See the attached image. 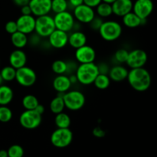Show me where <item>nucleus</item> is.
<instances>
[{
	"label": "nucleus",
	"instance_id": "12",
	"mask_svg": "<svg viewBox=\"0 0 157 157\" xmlns=\"http://www.w3.org/2000/svg\"><path fill=\"white\" fill-rule=\"evenodd\" d=\"M97 58V53L95 49L92 46L85 45L75 49V58L78 64H86V63L94 62Z\"/></svg>",
	"mask_w": 157,
	"mask_h": 157
},
{
	"label": "nucleus",
	"instance_id": "5",
	"mask_svg": "<svg viewBox=\"0 0 157 157\" xmlns=\"http://www.w3.org/2000/svg\"><path fill=\"white\" fill-rule=\"evenodd\" d=\"M56 29L53 16L48 15H41L35 18V32L42 38H47Z\"/></svg>",
	"mask_w": 157,
	"mask_h": 157
},
{
	"label": "nucleus",
	"instance_id": "25",
	"mask_svg": "<svg viewBox=\"0 0 157 157\" xmlns=\"http://www.w3.org/2000/svg\"><path fill=\"white\" fill-rule=\"evenodd\" d=\"M62 95L63 94H58V96L54 98L51 101L50 104H49V109H50L51 112L55 115L61 113L65 109V105H64Z\"/></svg>",
	"mask_w": 157,
	"mask_h": 157
},
{
	"label": "nucleus",
	"instance_id": "24",
	"mask_svg": "<svg viewBox=\"0 0 157 157\" xmlns=\"http://www.w3.org/2000/svg\"><path fill=\"white\" fill-rule=\"evenodd\" d=\"M14 98L12 88L6 84L0 85V105L8 106L12 103Z\"/></svg>",
	"mask_w": 157,
	"mask_h": 157
},
{
	"label": "nucleus",
	"instance_id": "7",
	"mask_svg": "<svg viewBox=\"0 0 157 157\" xmlns=\"http://www.w3.org/2000/svg\"><path fill=\"white\" fill-rule=\"evenodd\" d=\"M19 124L26 130H35L42 123V115L37 113L35 110H25L20 114Z\"/></svg>",
	"mask_w": 157,
	"mask_h": 157
},
{
	"label": "nucleus",
	"instance_id": "42",
	"mask_svg": "<svg viewBox=\"0 0 157 157\" xmlns=\"http://www.w3.org/2000/svg\"><path fill=\"white\" fill-rule=\"evenodd\" d=\"M101 2H102V0H84V4L95 9Z\"/></svg>",
	"mask_w": 157,
	"mask_h": 157
},
{
	"label": "nucleus",
	"instance_id": "35",
	"mask_svg": "<svg viewBox=\"0 0 157 157\" xmlns=\"http://www.w3.org/2000/svg\"><path fill=\"white\" fill-rule=\"evenodd\" d=\"M7 151L9 157H23L25 153L23 147L18 144L12 145Z\"/></svg>",
	"mask_w": 157,
	"mask_h": 157
},
{
	"label": "nucleus",
	"instance_id": "46",
	"mask_svg": "<svg viewBox=\"0 0 157 157\" xmlns=\"http://www.w3.org/2000/svg\"><path fill=\"white\" fill-rule=\"evenodd\" d=\"M35 110L37 112V113H39V114L43 115V113H44V110H45V108H44V107L42 105V104H39L36 107H35Z\"/></svg>",
	"mask_w": 157,
	"mask_h": 157
},
{
	"label": "nucleus",
	"instance_id": "9",
	"mask_svg": "<svg viewBox=\"0 0 157 157\" xmlns=\"http://www.w3.org/2000/svg\"><path fill=\"white\" fill-rule=\"evenodd\" d=\"M15 80L21 87H30L36 83L37 74L34 69L25 65L17 69Z\"/></svg>",
	"mask_w": 157,
	"mask_h": 157
},
{
	"label": "nucleus",
	"instance_id": "28",
	"mask_svg": "<svg viewBox=\"0 0 157 157\" xmlns=\"http://www.w3.org/2000/svg\"><path fill=\"white\" fill-rule=\"evenodd\" d=\"M110 83H111V80L108 75L99 74L94 81L93 84L96 88L103 90L108 88L110 85Z\"/></svg>",
	"mask_w": 157,
	"mask_h": 157
},
{
	"label": "nucleus",
	"instance_id": "11",
	"mask_svg": "<svg viewBox=\"0 0 157 157\" xmlns=\"http://www.w3.org/2000/svg\"><path fill=\"white\" fill-rule=\"evenodd\" d=\"M147 60H148V56L145 51L140 48L133 49L129 52L126 64L130 69L144 67L147 64Z\"/></svg>",
	"mask_w": 157,
	"mask_h": 157
},
{
	"label": "nucleus",
	"instance_id": "33",
	"mask_svg": "<svg viewBox=\"0 0 157 157\" xmlns=\"http://www.w3.org/2000/svg\"><path fill=\"white\" fill-rule=\"evenodd\" d=\"M13 113L8 106L0 105V122L9 123L12 121Z\"/></svg>",
	"mask_w": 157,
	"mask_h": 157
},
{
	"label": "nucleus",
	"instance_id": "1",
	"mask_svg": "<svg viewBox=\"0 0 157 157\" xmlns=\"http://www.w3.org/2000/svg\"><path fill=\"white\" fill-rule=\"evenodd\" d=\"M127 80L130 87L138 92L148 90L152 82L151 75L144 67L130 69Z\"/></svg>",
	"mask_w": 157,
	"mask_h": 157
},
{
	"label": "nucleus",
	"instance_id": "21",
	"mask_svg": "<svg viewBox=\"0 0 157 157\" xmlns=\"http://www.w3.org/2000/svg\"><path fill=\"white\" fill-rule=\"evenodd\" d=\"M129 70L127 67L122 64H114L113 67H110L108 76L110 80L114 82H121L127 80Z\"/></svg>",
	"mask_w": 157,
	"mask_h": 157
},
{
	"label": "nucleus",
	"instance_id": "18",
	"mask_svg": "<svg viewBox=\"0 0 157 157\" xmlns=\"http://www.w3.org/2000/svg\"><path fill=\"white\" fill-rule=\"evenodd\" d=\"M52 86L55 90H56L58 94L66 93L71 90L72 87V84L70 81V78L67 75H56L52 81Z\"/></svg>",
	"mask_w": 157,
	"mask_h": 157
},
{
	"label": "nucleus",
	"instance_id": "15",
	"mask_svg": "<svg viewBox=\"0 0 157 157\" xmlns=\"http://www.w3.org/2000/svg\"><path fill=\"white\" fill-rule=\"evenodd\" d=\"M29 6L35 17L48 15L52 12V0H30Z\"/></svg>",
	"mask_w": 157,
	"mask_h": 157
},
{
	"label": "nucleus",
	"instance_id": "49",
	"mask_svg": "<svg viewBox=\"0 0 157 157\" xmlns=\"http://www.w3.org/2000/svg\"><path fill=\"white\" fill-rule=\"evenodd\" d=\"M116 0H102V2H104L109 3V4H112L113 2H115Z\"/></svg>",
	"mask_w": 157,
	"mask_h": 157
},
{
	"label": "nucleus",
	"instance_id": "36",
	"mask_svg": "<svg viewBox=\"0 0 157 157\" xmlns=\"http://www.w3.org/2000/svg\"><path fill=\"white\" fill-rule=\"evenodd\" d=\"M104 21V18H101V17L96 15V16H95L94 18L92 19V21H90L88 25L92 31H94V32H98L100 29V28H101V25H102Z\"/></svg>",
	"mask_w": 157,
	"mask_h": 157
},
{
	"label": "nucleus",
	"instance_id": "13",
	"mask_svg": "<svg viewBox=\"0 0 157 157\" xmlns=\"http://www.w3.org/2000/svg\"><path fill=\"white\" fill-rule=\"evenodd\" d=\"M153 7L152 0H136L133 2V12L142 20H147L153 12Z\"/></svg>",
	"mask_w": 157,
	"mask_h": 157
},
{
	"label": "nucleus",
	"instance_id": "48",
	"mask_svg": "<svg viewBox=\"0 0 157 157\" xmlns=\"http://www.w3.org/2000/svg\"><path fill=\"white\" fill-rule=\"evenodd\" d=\"M0 157H9L8 156V151L5 150H0Z\"/></svg>",
	"mask_w": 157,
	"mask_h": 157
},
{
	"label": "nucleus",
	"instance_id": "22",
	"mask_svg": "<svg viewBox=\"0 0 157 157\" xmlns=\"http://www.w3.org/2000/svg\"><path fill=\"white\" fill-rule=\"evenodd\" d=\"M144 21H146V20L141 19L133 11L126 14L125 15L122 17L123 25L125 27L129 28V29H135V28L139 27L140 25L143 24Z\"/></svg>",
	"mask_w": 157,
	"mask_h": 157
},
{
	"label": "nucleus",
	"instance_id": "10",
	"mask_svg": "<svg viewBox=\"0 0 157 157\" xmlns=\"http://www.w3.org/2000/svg\"><path fill=\"white\" fill-rule=\"evenodd\" d=\"M72 14L76 21L81 24H89L96 16L94 9L85 4H82L74 8Z\"/></svg>",
	"mask_w": 157,
	"mask_h": 157
},
{
	"label": "nucleus",
	"instance_id": "14",
	"mask_svg": "<svg viewBox=\"0 0 157 157\" xmlns=\"http://www.w3.org/2000/svg\"><path fill=\"white\" fill-rule=\"evenodd\" d=\"M47 38L50 47L53 48L62 49L68 44V33L58 29H55Z\"/></svg>",
	"mask_w": 157,
	"mask_h": 157
},
{
	"label": "nucleus",
	"instance_id": "27",
	"mask_svg": "<svg viewBox=\"0 0 157 157\" xmlns=\"http://www.w3.org/2000/svg\"><path fill=\"white\" fill-rule=\"evenodd\" d=\"M96 15L102 18H107L113 15V9H112L111 4L101 2L96 8Z\"/></svg>",
	"mask_w": 157,
	"mask_h": 157
},
{
	"label": "nucleus",
	"instance_id": "41",
	"mask_svg": "<svg viewBox=\"0 0 157 157\" xmlns=\"http://www.w3.org/2000/svg\"><path fill=\"white\" fill-rule=\"evenodd\" d=\"M93 135L97 138H103L106 135V132L101 127H96L93 130Z\"/></svg>",
	"mask_w": 157,
	"mask_h": 157
},
{
	"label": "nucleus",
	"instance_id": "20",
	"mask_svg": "<svg viewBox=\"0 0 157 157\" xmlns=\"http://www.w3.org/2000/svg\"><path fill=\"white\" fill-rule=\"evenodd\" d=\"M87 35L82 31H71L68 33V44L73 48L77 49L82 47L87 44Z\"/></svg>",
	"mask_w": 157,
	"mask_h": 157
},
{
	"label": "nucleus",
	"instance_id": "37",
	"mask_svg": "<svg viewBox=\"0 0 157 157\" xmlns=\"http://www.w3.org/2000/svg\"><path fill=\"white\" fill-rule=\"evenodd\" d=\"M43 38H41L38 35H37L35 32H33L32 34L29 35V43L32 47H37L41 44V41Z\"/></svg>",
	"mask_w": 157,
	"mask_h": 157
},
{
	"label": "nucleus",
	"instance_id": "8",
	"mask_svg": "<svg viewBox=\"0 0 157 157\" xmlns=\"http://www.w3.org/2000/svg\"><path fill=\"white\" fill-rule=\"evenodd\" d=\"M53 18L56 29L67 32V33L73 31L76 20L72 12L69 11H64L60 13L55 14Z\"/></svg>",
	"mask_w": 157,
	"mask_h": 157
},
{
	"label": "nucleus",
	"instance_id": "29",
	"mask_svg": "<svg viewBox=\"0 0 157 157\" xmlns=\"http://www.w3.org/2000/svg\"><path fill=\"white\" fill-rule=\"evenodd\" d=\"M39 104V101L36 96L33 94H26L21 100V105L25 110H35Z\"/></svg>",
	"mask_w": 157,
	"mask_h": 157
},
{
	"label": "nucleus",
	"instance_id": "17",
	"mask_svg": "<svg viewBox=\"0 0 157 157\" xmlns=\"http://www.w3.org/2000/svg\"><path fill=\"white\" fill-rule=\"evenodd\" d=\"M111 6L113 15L122 18L126 14L133 11V2L132 0H116Z\"/></svg>",
	"mask_w": 157,
	"mask_h": 157
},
{
	"label": "nucleus",
	"instance_id": "2",
	"mask_svg": "<svg viewBox=\"0 0 157 157\" xmlns=\"http://www.w3.org/2000/svg\"><path fill=\"white\" fill-rule=\"evenodd\" d=\"M75 75L78 79V82L84 86L93 84L97 76L99 75L98 65L93 63L79 64L78 66Z\"/></svg>",
	"mask_w": 157,
	"mask_h": 157
},
{
	"label": "nucleus",
	"instance_id": "44",
	"mask_svg": "<svg viewBox=\"0 0 157 157\" xmlns=\"http://www.w3.org/2000/svg\"><path fill=\"white\" fill-rule=\"evenodd\" d=\"M21 15H32V10H31V8L29 5H26V6H22L21 7Z\"/></svg>",
	"mask_w": 157,
	"mask_h": 157
},
{
	"label": "nucleus",
	"instance_id": "16",
	"mask_svg": "<svg viewBox=\"0 0 157 157\" xmlns=\"http://www.w3.org/2000/svg\"><path fill=\"white\" fill-rule=\"evenodd\" d=\"M35 18L36 17L33 15H21L15 21H16L18 31L29 35L35 32Z\"/></svg>",
	"mask_w": 157,
	"mask_h": 157
},
{
	"label": "nucleus",
	"instance_id": "30",
	"mask_svg": "<svg viewBox=\"0 0 157 157\" xmlns=\"http://www.w3.org/2000/svg\"><path fill=\"white\" fill-rule=\"evenodd\" d=\"M52 70L56 75H67V61H64V60L61 59L55 60L52 64Z\"/></svg>",
	"mask_w": 157,
	"mask_h": 157
},
{
	"label": "nucleus",
	"instance_id": "50",
	"mask_svg": "<svg viewBox=\"0 0 157 157\" xmlns=\"http://www.w3.org/2000/svg\"><path fill=\"white\" fill-rule=\"evenodd\" d=\"M3 82H4V81H3L1 75H0V85H2V84H3Z\"/></svg>",
	"mask_w": 157,
	"mask_h": 157
},
{
	"label": "nucleus",
	"instance_id": "4",
	"mask_svg": "<svg viewBox=\"0 0 157 157\" xmlns=\"http://www.w3.org/2000/svg\"><path fill=\"white\" fill-rule=\"evenodd\" d=\"M62 96L65 108L71 111H78L85 105V95L81 90H69Z\"/></svg>",
	"mask_w": 157,
	"mask_h": 157
},
{
	"label": "nucleus",
	"instance_id": "34",
	"mask_svg": "<svg viewBox=\"0 0 157 157\" xmlns=\"http://www.w3.org/2000/svg\"><path fill=\"white\" fill-rule=\"evenodd\" d=\"M129 51L126 48H120L117 50L113 55V59L116 61L117 64H126L127 58H128Z\"/></svg>",
	"mask_w": 157,
	"mask_h": 157
},
{
	"label": "nucleus",
	"instance_id": "3",
	"mask_svg": "<svg viewBox=\"0 0 157 157\" xmlns=\"http://www.w3.org/2000/svg\"><path fill=\"white\" fill-rule=\"evenodd\" d=\"M98 32L100 36L104 41H114L121 38L122 35V25L119 21L114 20L104 21Z\"/></svg>",
	"mask_w": 157,
	"mask_h": 157
},
{
	"label": "nucleus",
	"instance_id": "39",
	"mask_svg": "<svg viewBox=\"0 0 157 157\" xmlns=\"http://www.w3.org/2000/svg\"><path fill=\"white\" fill-rule=\"evenodd\" d=\"M67 75H72V74H75V71H76L77 68H78V62L76 61H67Z\"/></svg>",
	"mask_w": 157,
	"mask_h": 157
},
{
	"label": "nucleus",
	"instance_id": "31",
	"mask_svg": "<svg viewBox=\"0 0 157 157\" xmlns=\"http://www.w3.org/2000/svg\"><path fill=\"white\" fill-rule=\"evenodd\" d=\"M0 75H1L3 81L6 82H11L15 79L16 69L14 68L11 65L5 66L0 71Z\"/></svg>",
	"mask_w": 157,
	"mask_h": 157
},
{
	"label": "nucleus",
	"instance_id": "40",
	"mask_svg": "<svg viewBox=\"0 0 157 157\" xmlns=\"http://www.w3.org/2000/svg\"><path fill=\"white\" fill-rule=\"evenodd\" d=\"M98 65V71L99 74H104V75H108L109 71H110V67L108 64L105 62H101L100 64H97Z\"/></svg>",
	"mask_w": 157,
	"mask_h": 157
},
{
	"label": "nucleus",
	"instance_id": "43",
	"mask_svg": "<svg viewBox=\"0 0 157 157\" xmlns=\"http://www.w3.org/2000/svg\"><path fill=\"white\" fill-rule=\"evenodd\" d=\"M67 2H68L69 7L72 8V9L84 4V0H67Z\"/></svg>",
	"mask_w": 157,
	"mask_h": 157
},
{
	"label": "nucleus",
	"instance_id": "32",
	"mask_svg": "<svg viewBox=\"0 0 157 157\" xmlns=\"http://www.w3.org/2000/svg\"><path fill=\"white\" fill-rule=\"evenodd\" d=\"M68 9L67 0H52V12L55 14L67 11Z\"/></svg>",
	"mask_w": 157,
	"mask_h": 157
},
{
	"label": "nucleus",
	"instance_id": "38",
	"mask_svg": "<svg viewBox=\"0 0 157 157\" xmlns=\"http://www.w3.org/2000/svg\"><path fill=\"white\" fill-rule=\"evenodd\" d=\"M5 30L7 33L9 35L15 33L18 31V27H17L16 21H9L6 22V25H5Z\"/></svg>",
	"mask_w": 157,
	"mask_h": 157
},
{
	"label": "nucleus",
	"instance_id": "47",
	"mask_svg": "<svg viewBox=\"0 0 157 157\" xmlns=\"http://www.w3.org/2000/svg\"><path fill=\"white\" fill-rule=\"evenodd\" d=\"M68 76H69V78H70V81H71V82L72 85H74V84L78 83V79H77V77H76V75H75V74H72V75H68Z\"/></svg>",
	"mask_w": 157,
	"mask_h": 157
},
{
	"label": "nucleus",
	"instance_id": "23",
	"mask_svg": "<svg viewBox=\"0 0 157 157\" xmlns=\"http://www.w3.org/2000/svg\"><path fill=\"white\" fill-rule=\"evenodd\" d=\"M10 38L12 45L17 49H23L29 43V36L19 31L12 34Z\"/></svg>",
	"mask_w": 157,
	"mask_h": 157
},
{
	"label": "nucleus",
	"instance_id": "19",
	"mask_svg": "<svg viewBox=\"0 0 157 157\" xmlns=\"http://www.w3.org/2000/svg\"><path fill=\"white\" fill-rule=\"evenodd\" d=\"M27 55L22 49H15L11 52L9 58V65L17 69L24 67L27 64Z\"/></svg>",
	"mask_w": 157,
	"mask_h": 157
},
{
	"label": "nucleus",
	"instance_id": "6",
	"mask_svg": "<svg viewBox=\"0 0 157 157\" xmlns=\"http://www.w3.org/2000/svg\"><path fill=\"white\" fill-rule=\"evenodd\" d=\"M73 137V133L70 128H57L52 132L50 140L54 147L62 149L71 144Z\"/></svg>",
	"mask_w": 157,
	"mask_h": 157
},
{
	"label": "nucleus",
	"instance_id": "26",
	"mask_svg": "<svg viewBox=\"0 0 157 157\" xmlns=\"http://www.w3.org/2000/svg\"><path fill=\"white\" fill-rule=\"evenodd\" d=\"M55 124L57 128H69L71 124V117L64 111L55 114Z\"/></svg>",
	"mask_w": 157,
	"mask_h": 157
},
{
	"label": "nucleus",
	"instance_id": "45",
	"mask_svg": "<svg viewBox=\"0 0 157 157\" xmlns=\"http://www.w3.org/2000/svg\"><path fill=\"white\" fill-rule=\"evenodd\" d=\"M29 1H30V0H12L14 4L20 8L22 7V6H26V5H29Z\"/></svg>",
	"mask_w": 157,
	"mask_h": 157
}]
</instances>
